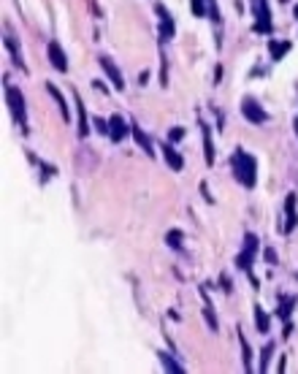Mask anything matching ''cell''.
Returning <instances> with one entry per match:
<instances>
[{
	"instance_id": "cell-1",
	"label": "cell",
	"mask_w": 298,
	"mask_h": 374,
	"mask_svg": "<svg viewBox=\"0 0 298 374\" xmlns=\"http://www.w3.org/2000/svg\"><path fill=\"white\" fill-rule=\"evenodd\" d=\"M230 166H233V176H236L239 185H244L247 190L255 187V182H257V163H255L252 155H247L244 149H236Z\"/></svg>"
},
{
	"instance_id": "cell-2",
	"label": "cell",
	"mask_w": 298,
	"mask_h": 374,
	"mask_svg": "<svg viewBox=\"0 0 298 374\" xmlns=\"http://www.w3.org/2000/svg\"><path fill=\"white\" fill-rule=\"evenodd\" d=\"M6 101H8V109H11L14 122L25 128V120H27V111H25V95L19 92L16 87H8V84H6Z\"/></svg>"
},
{
	"instance_id": "cell-3",
	"label": "cell",
	"mask_w": 298,
	"mask_h": 374,
	"mask_svg": "<svg viewBox=\"0 0 298 374\" xmlns=\"http://www.w3.org/2000/svg\"><path fill=\"white\" fill-rule=\"evenodd\" d=\"M255 33H271V14H268L266 0H255Z\"/></svg>"
},
{
	"instance_id": "cell-4",
	"label": "cell",
	"mask_w": 298,
	"mask_h": 374,
	"mask_svg": "<svg viewBox=\"0 0 298 374\" xmlns=\"http://www.w3.org/2000/svg\"><path fill=\"white\" fill-rule=\"evenodd\" d=\"M242 114L252 122V125H261V122H266V111H263V106L257 103L252 95H247V98L242 101Z\"/></svg>"
},
{
	"instance_id": "cell-5",
	"label": "cell",
	"mask_w": 298,
	"mask_h": 374,
	"mask_svg": "<svg viewBox=\"0 0 298 374\" xmlns=\"http://www.w3.org/2000/svg\"><path fill=\"white\" fill-rule=\"evenodd\" d=\"M155 14H157V19H160V38H163V41H168V38H174L176 25H174V19H171L168 8L163 6V3H157V6H155Z\"/></svg>"
},
{
	"instance_id": "cell-6",
	"label": "cell",
	"mask_w": 298,
	"mask_h": 374,
	"mask_svg": "<svg viewBox=\"0 0 298 374\" xmlns=\"http://www.w3.org/2000/svg\"><path fill=\"white\" fill-rule=\"evenodd\" d=\"M101 68L106 71V76H109V82L114 84V87H117V90H125V79H122V73H120V68H117V65H114V60H111V57H101Z\"/></svg>"
},
{
	"instance_id": "cell-7",
	"label": "cell",
	"mask_w": 298,
	"mask_h": 374,
	"mask_svg": "<svg viewBox=\"0 0 298 374\" xmlns=\"http://www.w3.org/2000/svg\"><path fill=\"white\" fill-rule=\"evenodd\" d=\"M46 52H49V60H52V65H54V68L57 71H60V73H65V71H68V57H65V52H63V46L60 44H49V46H46Z\"/></svg>"
},
{
	"instance_id": "cell-8",
	"label": "cell",
	"mask_w": 298,
	"mask_h": 374,
	"mask_svg": "<svg viewBox=\"0 0 298 374\" xmlns=\"http://www.w3.org/2000/svg\"><path fill=\"white\" fill-rule=\"evenodd\" d=\"M125 136H128V122H125V117H120V114L109 117V139L111 141H122Z\"/></svg>"
},
{
	"instance_id": "cell-9",
	"label": "cell",
	"mask_w": 298,
	"mask_h": 374,
	"mask_svg": "<svg viewBox=\"0 0 298 374\" xmlns=\"http://www.w3.org/2000/svg\"><path fill=\"white\" fill-rule=\"evenodd\" d=\"M46 92H49L52 98H54V103H57V106H60V114H63V120H65V122H71V111H68V103H65V98H63V92L57 90V87H54L52 82H46Z\"/></svg>"
},
{
	"instance_id": "cell-10",
	"label": "cell",
	"mask_w": 298,
	"mask_h": 374,
	"mask_svg": "<svg viewBox=\"0 0 298 374\" xmlns=\"http://www.w3.org/2000/svg\"><path fill=\"white\" fill-rule=\"evenodd\" d=\"M73 101H76V111H79V139H87L90 125H87V111H84V103L79 98V92H73Z\"/></svg>"
},
{
	"instance_id": "cell-11",
	"label": "cell",
	"mask_w": 298,
	"mask_h": 374,
	"mask_svg": "<svg viewBox=\"0 0 298 374\" xmlns=\"http://www.w3.org/2000/svg\"><path fill=\"white\" fill-rule=\"evenodd\" d=\"M163 155H166V160H168L171 168H174V171H182V166H185V158H182L179 152L171 147V144H163Z\"/></svg>"
},
{
	"instance_id": "cell-12",
	"label": "cell",
	"mask_w": 298,
	"mask_h": 374,
	"mask_svg": "<svg viewBox=\"0 0 298 374\" xmlns=\"http://www.w3.org/2000/svg\"><path fill=\"white\" fill-rule=\"evenodd\" d=\"M201 133H204V152H206V166H214V144H211V130L209 125L201 122Z\"/></svg>"
},
{
	"instance_id": "cell-13",
	"label": "cell",
	"mask_w": 298,
	"mask_h": 374,
	"mask_svg": "<svg viewBox=\"0 0 298 374\" xmlns=\"http://www.w3.org/2000/svg\"><path fill=\"white\" fill-rule=\"evenodd\" d=\"M133 139H136V144H138V147H141L144 152H147L149 158L155 155V147H152V141L147 139V133H144V130L138 128V125H133Z\"/></svg>"
},
{
	"instance_id": "cell-14",
	"label": "cell",
	"mask_w": 298,
	"mask_h": 374,
	"mask_svg": "<svg viewBox=\"0 0 298 374\" xmlns=\"http://www.w3.org/2000/svg\"><path fill=\"white\" fill-rule=\"evenodd\" d=\"M255 325H257V331L261 333H268V328H271V318H268V312L263 309V306H255Z\"/></svg>"
},
{
	"instance_id": "cell-15",
	"label": "cell",
	"mask_w": 298,
	"mask_h": 374,
	"mask_svg": "<svg viewBox=\"0 0 298 374\" xmlns=\"http://www.w3.org/2000/svg\"><path fill=\"white\" fill-rule=\"evenodd\" d=\"M201 299H204V318H206V323H209V328H211V331H217L220 325H217L214 309H211V304H209V296H206V290H204V287H201Z\"/></svg>"
},
{
	"instance_id": "cell-16",
	"label": "cell",
	"mask_w": 298,
	"mask_h": 374,
	"mask_svg": "<svg viewBox=\"0 0 298 374\" xmlns=\"http://www.w3.org/2000/svg\"><path fill=\"white\" fill-rule=\"evenodd\" d=\"M290 49H293L290 41H271V44H268V52H271L274 60H282V57L290 52Z\"/></svg>"
},
{
	"instance_id": "cell-17",
	"label": "cell",
	"mask_w": 298,
	"mask_h": 374,
	"mask_svg": "<svg viewBox=\"0 0 298 374\" xmlns=\"http://www.w3.org/2000/svg\"><path fill=\"white\" fill-rule=\"evenodd\" d=\"M6 49L11 52V57H14V63L19 65V68H25V63H22V54H19V46H16V41L11 35H6Z\"/></svg>"
},
{
	"instance_id": "cell-18",
	"label": "cell",
	"mask_w": 298,
	"mask_h": 374,
	"mask_svg": "<svg viewBox=\"0 0 298 374\" xmlns=\"http://www.w3.org/2000/svg\"><path fill=\"white\" fill-rule=\"evenodd\" d=\"M160 363H163V366H166L168 371H174V374H182V371H185V369H182V363H176L174 358L168 356V352H160Z\"/></svg>"
},
{
	"instance_id": "cell-19",
	"label": "cell",
	"mask_w": 298,
	"mask_h": 374,
	"mask_svg": "<svg viewBox=\"0 0 298 374\" xmlns=\"http://www.w3.org/2000/svg\"><path fill=\"white\" fill-rule=\"evenodd\" d=\"M252 258H255V252H247L244 249V252L236 258V266L242 268V271H249V268H252Z\"/></svg>"
},
{
	"instance_id": "cell-20",
	"label": "cell",
	"mask_w": 298,
	"mask_h": 374,
	"mask_svg": "<svg viewBox=\"0 0 298 374\" xmlns=\"http://www.w3.org/2000/svg\"><path fill=\"white\" fill-rule=\"evenodd\" d=\"M166 242H168L171 249H182V242H185V236H182V231H168Z\"/></svg>"
},
{
	"instance_id": "cell-21",
	"label": "cell",
	"mask_w": 298,
	"mask_h": 374,
	"mask_svg": "<svg viewBox=\"0 0 298 374\" xmlns=\"http://www.w3.org/2000/svg\"><path fill=\"white\" fill-rule=\"evenodd\" d=\"M195 16H209V0H190Z\"/></svg>"
},
{
	"instance_id": "cell-22",
	"label": "cell",
	"mask_w": 298,
	"mask_h": 374,
	"mask_svg": "<svg viewBox=\"0 0 298 374\" xmlns=\"http://www.w3.org/2000/svg\"><path fill=\"white\" fill-rule=\"evenodd\" d=\"M242 339V358H244V369H249V363H252V350H249V344L244 337H239Z\"/></svg>"
},
{
	"instance_id": "cell-23",
	"label": "cell",
	"mask_w": 298,
	"mask_h": 374,
	"mask_svg": "<svg viewBox=\"0 0 298 374\" xmlns=\"http://www.w3.org/2000/svg\"><path fill=\"white\" fill-rule=\"evenodd\" d=\"M182 139H185V128H179V125H176V128L168 130V144H179Z\"/></svg>"
},
{
	"instance_id": "cell-24",
	"label": "cell",
	"mask_w": 298,
	"mask_h": 374,
	"mask_svg": "<svg viewBox=\"0 0 298 374\" xmlns=\"http://www.w3.org/2000/svg\"><path fill=\"white\" fill-rule=\"evenodd\" d=\"M271 352H274V347H271V344H266V347H263V358H261V371H268V361H271Z\"/></svg>"
},
{
	"instance_id": "cell-25",
	"label": "cell",
	"mask_w": 298,
	"mask_h": 374,
	"mask_svg": "<svg viewBox=\"0 0 298 374\" xmlns=\"http://www.w3.org/2000/svg\"><path fill=\"white\" fill-rule=\"evenodd\" d=\"M244 249H247V252H255V249H257V236L255 233L244 236Z\"/></svg>"
},
{
	"instance_id": "cell-26",
	"label": "cell",
	"mask_w": 298,
	"mask_h": 374,
	"mask_svg": "<svg viewBox=\"0 0 298 374\" xmlns=\"http://www.w3.org/2000/svg\"><path fill=\"white\" fill-rule=\"evenodd\" d=\"M293 304H295V299H282V304H280V314H282V318H287V314H290Z\"/></svg>"
},
{
	"instance_id": "cell-27",
	"label": "cell",
	"mask_w": 298,
	"mask_h": 374,
	"mask_svg": "<svg viewBox=\"0 0 298 374\" xmlns=\"http://www.w3.org/2000/svg\"><path fill=\"white\" fill-rule=\"evenodd\" d=\"M95 130H101V133H106V136H109V122H103V120L95 117Z\"/></svg>"
},
{
	"instance_id": "cell-28",
	"label": "cell",
	"mask_w": 298,
	"mask_h": 374,
	"mask_svg": "<svg viewBox=\"0 0 298 374\" xmlns=\"http://www.w3.org/2000/svg\"><path fill=\"white\" fill-rule=\"evenodd\" d=\"M220 287H223V290L225 293H230V287H233V285H230V280H228V277L223 274V277H220Z\"/></svg>"
},
{
	"instance_id": "cell-29",
	"label": "cell",
	"mask_w": 298,
	"mask_h": 374,
	"mask_svg": "<svg viewBox=\"0 0 298 374\" xmlns=\"http://www.w3.org/2000/svg\"><path fill=\"white\" fill-rule=\"evenodd\" d=\"M266 261H268V263H276V252H274V249H271V247H268V249H266Z\"/></svg>"
},
{
	"instance_id": "cell-30",
	"label": "cell",
	"mask_w": 298,
	"mask_h": 374,
	"mask_svg": "<svg viewBox=\"0 0 298 374\" xmlns=\"http://www.w3.org/2000/svg\"><path fill=\"white\" fill-rule=\"evenodd\" d=\"M290 333H293V323H287V325H285V333H282V337L287 339V337H290Z\"/></svg>"
},
{
	"instance_id": "cell-31",
	"label": "cell",
	"mask_w": 298,
	"mask_h": 374,
	"mask_svg": "<svg viewBox=\"0 0 298 374\" xmlns=\"http://www.w3.org/2000/svg\"><path fill=\"white\" fill-rule=\"evenodd\" d=\"M293 128H295V136H298V117H295V122H293Z\"/></svg>"
},
{
	"instance_id": "cell-32",
	"label": "cell",
	"mask_w": 298,
	"mask_h": 374,
	"mask_svg": "<svg viewBox=\"0 0 298 374\" xmlns=\"http://www.w3.org/2000/svg\"><path fill=\"white\" fill-rule=\"evenodd\" d=\"M293 14H295V19H298V3H295V8H293Z\"/></svg>"
}]
</instances>
